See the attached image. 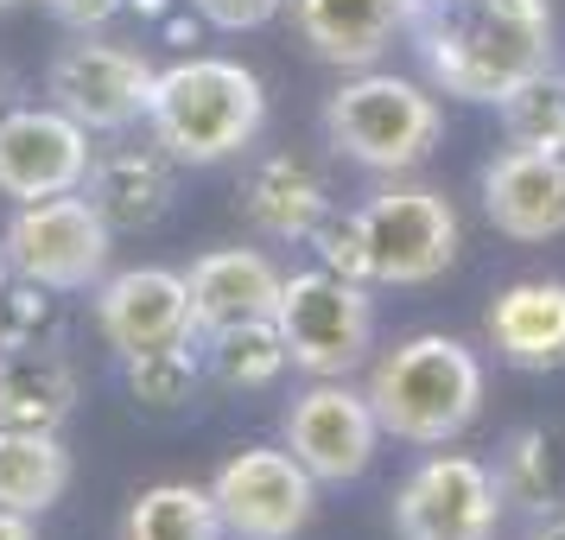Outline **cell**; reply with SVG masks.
Here are the masks:
<instances>
[{
	"label": "cell",
	"instance_id": "obj_1",
	"mask_svg": "<svg viewBox=\"0 0 565 540\" xmlns=\"http://www.w3.org/2000/svg\"><path fill=\"white\" fill-rule=\"evenodd\" d=\"M407 32L426 77L458 103H502L553 71L546 0H407Z\"/></svg>",
	"mask_w": 565,
	"mask_h": 540
},
{
	"label": "cell",
	"instance_id": "obj_2",
	"mask_svg": "<svg viewBox=\"0 0 565 540\" xmlns=\"http://www.w3.org/2000/svg\"><path fill=\"white\" fill-rule=\"evenodd\" d=\"M362 394L382 420V433L407 438V445H451L483 413V362L463 337L419 331L375 362Z\"/></svg>",
	"mask_w": 565,
	"mask_h": 540
},
{
	"label": "cell",
	"instance_id": "obj_3",
	"mask_svg": "<svg viewBox=\"0 0 565 540\" xmlns=\"http://www.w3.org/2000/svg\"><path fill=\"white\" fill-rule=\"evenodd\" d=\"M267 121V89L235 57H184L159 71L147 128L179 166H223Z\"/></svg>",
	"mask_w": 565,
	"mask_h": 540
},
{
	"label": "cell",
	"instance_id": "obj_4",
	"mask_svg": "<svg viewBox=\"0 0 565 540\" xmlns=\"http://www.w3.org/2000/svg\"><path fill=\"white\" fill-rule=\"evenodd\" d=\"M445 115L438 103L407 77L362 71L324 103V134L343 159H356L362 172H413L438 147Z\"/></svg>",
	"mask_w": 565,
	"mask_h": 540
},
{
	"label": "cell",
	"instance_id": "obj_5",
	"mask_svg": "<svg viewBox=\"0 0 565 540\" xmlns=\"http://www.w3.org/2000/svg\"><path fill=\"white\" fill-rule=\"evenodd\" d=\"M274 325H280V337H286L292 369H306L311 382L350 375V369L369 357V343H375V306H369L362 280H343L331 267L286 274Z\"/></svg>",
	"mask_w": 565,
	"mask_h": 540
},
{
	"label": "cell",
	"instance_id": "obj_6",
	"mask_svg": "<svg viewBox=\"0 0 565 540\" xmlns=\"http://www.w3.org/2000/svg\"><path fill=\"white\" fill-rule=\"evenodd\" d=\"M369 286H426L458 261V210L433 184H387L356 210Z\"/></svg>",
	"mask_w": 565,
	"mask_h": 540
},
{
	"label": "cell",
	"instance_id": "obj_7",
	"mask_svg": "<svg viewBox=\"0 0 565 540\" xmlns=\"http://www.w3.org/2000/svg\"><path fill=\"white\" fill-rule=\"evenodd\" d=\"M108 216L89 198L64 191V198H39V204H20L13 223H7V242L0 255L7 267L32 286H52V293H83V286L103 280L108 267Z\"/></svg>",
	"mask_w": 565,
	"mask_h": 540
},
{
	"label": "cell",
	"instance_id": "obj_8",
	"mask_svg": "<svg viewBox=\"0 0 565 540\" xmlns=\"http://www.w3.org/2000/svg\"><path fill=\"white\" fill-rule=\"evenodd\" d=\"M159 71L128 45H108L83 32L77 45H64L45 71V96H52L71 121H83L89 134H128L134 121H147L153 108Z\"/></svg>",
	"mask_w": 565,
	"mask_h": 540
},
{
	"label": "cell",
	"instance_id": "obj_9",
	"mask_svg": "<svg viewBox=\"0 0 565 540\" xmlns=\"http://www.w3.org/2000/svg\"><path fill=\"white\" fill-rule=\"evenodd\" d=\"M210 496H216V515L235 540H292L318 509V477L292 452L242 445L210 477Z\"/></svg>",
	"mask_w": 565,
	"mask_h": 540
},
{
	"label": "cell",
	"instance_id": "obj_10",
	"mask_svg": "<svg viewBox=\"0 0 565 540\" xmlns=\"http://www.w3.org/2000/svg\"><path fill=\"white\" fill-rule=\"evenodd\" d=\"M495 521H502L495 470L470 452L426 458L394 496V534L401 540H495Z\"/></svg>",
	"mask_w": 565,
	"mask_h": 540
},
{
	"label": "cell",
	"instance_id": "obj_11",
	"mask_svg": "<svg viewBox=\"0 0 565 540\" xmlns=\"http://www.w3.org/2000/svg\"><path fill=\"white\" fill-rule=\"evenodd\" d=\"M375 445H382V420L369 407V394H356L343 375L311 382L286 407V452L306 464L318 484H356L375 464Z\"/></svg>",
	"mask_w": 565,
	"mask_h": 540
},
{
	"label": "cell",
	"instance_id": "obj_12",
	"mask_svg": "<svg viewBox=\"0 0 565 540\" xmlns=\"http://www.w3.org/2000/svg\"><path fill=\"white\" fill-rule=\"evenodd\" d=\"M89 179V128L64 108H13L0 121V191L13 204L64 198Z\"/></svg>",
	"mask_w": 565,
	"mask_h": 540
},
{
	"label": "cell",
	"instance_id": "obj_13",
	"mask_svg": "<svg viewBox=\"0 0 565 540\" xmlns=\"http://www.w3.org/2000/svg\"><path fill=\"white\" fill-rule=\"evenodd\" d=\"M96 325H103L115 357L166 350V343H198L191 280L172 274V267H128V274L96 286Z\"/></svg>",
	"mask_w": 565,
	"mask_h": 540
},
{
	"label": "cell",
	"instance_id": "obj_14",
	"mask_svg": "<svg viewBox=\"0 0 565 540\" xmlns=\"http://www.w3.org/2000/svg\"><path fill=\"white\" fill-rule=\"evenodd\" d=\"M483 210L509 242L565 235V153L509 147L483 166Z\"/></svg>",
	"mask_w": 565,
	"mask_h": 540
},
{
	"label": "cell",
	"instance_id": "obj_15",
	"mask_svg": "<svg viewBox=\"0 0 565 540\" xmlns=\"http://www.w3.org/2000/svg\"><path fill=\"white\" fill-rule=\"evenodd\" d=\"M179 159L166 147H108V153L89 159V179H83V198L108 216V230H153L166 223V210L179 198Z\"/></svg>",
	"mask_w": 565,
	"mask_h": 540
},
{
	"label": "cell",
	"instance_id": "obj_16",
	"mask_svg": "<svg viewBox=\"0 0 565 540\" xmlns=\"http://www.w3.org/2000/svg\"><path fill=\"white\" fill-rule=\"evenodd\" d=\"M191 318L198 337L223 331V325H248V318H274L280 311L286 274L260 248H210L191 261Z\"/></svg>",
	"mask_w": 565,
	"mask_h": 540
},
{
	"label": "cell",
	"instance_id": "obj_17",
	"mask_svg": "<svg viewBox=\"0 0 565 540\" xmlns=\"http://www.w3.org/2000/svg\"><path fill=\"white\" fill-rule=\"evenodd\" d=\"M483 331H489V350L509 369H527V375L565 369V280L502 286L483 318Z\"/></svg>",
	"mask_w": 565,
	"mask_h": 540
},
{
	"label": "cell",
	"instance_id": "obj_18",
	"mask_svg": "<svg viewBox=\"0 0 565 540\" xmlns=\"http://www.w3.org/2000/svg\"><path fill=\"white\" fill-rule=\"evenodd\" d=\"M292 27L311 45V57L369 71L407 32V0H292Z\"/></svg>",
	"mask_w": 565,
	"mask_h": 540
},
{
	"label": "cell",
	"instance_id": "obj_19",
	"mask_svg": "<svg viewBox=\"0 0 565 540\" xmlns=\"http://www.w3.org/2000/svg\"><path fill=\"white\" fill-rule=\"evenodd\" d=\"M242 210L274 242H311V230L331 216V191L299 153H267L242 179Z\"/></svg>",
	"mask_w": 565,
	"mask_h": 540
},
{
	"label": "cell",
	"instance_id": "obj_20",
	"mask_svg": "<svg viewBox=\"0 0 565 540\" xmlns=\"http://www.w3.org/2000/svg\"><path fill=\"white\" fill-rule=\"evenodd\" d=\"M77 413V369L52 343H13L0 350V426H39L57 433Z\"/></svg>",
	"mask_w": 565,
	"mask_h": 540
},
{
	"label": "cell",
	"instance_id": "obj_21",
	"mask_svg": "<svg viewBox=\"0 0 565 540\" xmlns=\"http://www.w3.org/2000/svg\"><path fill=\"white\" fill-rule=\"evenodd\" d=\"M495 489L509 509L553 515L565 509V433L559 426H514L495 452Z\"/></svg>",
	"mask_w": 565,
	"mask_h": 540
},
{
	"label": "cell",
	"instance_id": "obj_22",
	"mask_svg": "<svg viewBox=\"0 0 565 540\" xmlns=\"http://www.w3.org/2000/svg\"><path fill=\"white\" fill-rule=\"evenodd\" d=\"M64 489H71L64 438L39 426H0V509L45 515Z\"/></svg>",
	"mask_w": 565,
	"mask_h": 540
},
{
	"label": "cell",
	"instance_id": "obj_23",
	"mask_svg": "<svg viewBox=\"0 0 565 540\" xmlns=\"http://www.w3.org/2000/svg\"><path fill=\"white\" fill-rule=\"evenodd\" d=\"M223 515L204 484H153L134 496L121 540H223Z\"/></svg>",
	"mask_w": 565,
	"mask_h": 540
},
{
	"label": "cell",
	"instance_id": "obj_24",
	"mask_svg": "<svg viewBox=\"0 0 565 540\" xmlns=\"http://www.w3.org/2000/svg\"><path fill=\"white\" fill-rule=\"evenodd\" d=\"M286 337L274 318H248V325H223L204 331V369L223 388H267L286 369Z\"/></svg>",
	"mask_w": 565,
	"mask_h": 540
},
{
	"label": "cell",
	"instance_id": "obj_25",
	"mask_svg": "<svg viewBox=\"0 0 565 540\" xmlns=\"http://www.w3.org/2000/svg\"><path fill=\"white\" fill-rule=\"evenodd\" d=\"M121 375H128V394L140 401V407L172 413V407H184V401L198 394V382H204V357H198L191 343L134 350V357H121Z\"/></svg>",
	"mask_w": 565,
	"mask_h": 540
},
{
	"label": "cell",
	"instance_id": "obj_26",
	"mask_svg": "<svg viewBox=\"0 0 565 540\" xmlns=\"http://www.w3.org/2000/svg\"><path fill=\"white\" fill-rule=\"evenodd\" d=\"M502 128L514 147H540V153H565V77L540 71L527 77L514 96H502Z\"/></svg>",
	"mask_w": 565,
	"mask_h": 540
},
{
	"label": "cell",
	"instance_id": "obj_27",
	"mask_svg": "<svg viewBox=\"0 0 565 540\" xmlns=\"http://www.w3.org/2000/svg\"><path fill=\"white\" fill-rule=\"evenodd\" d=\"M52 331V286H32V280H7L0 293V350H13V343H45Z\"/></svg>",
	"mask_w": 565,
	"mask_h": 540
},
{
	"label": "cell",
	"instance_id": "obj_28",
	"mask_svg": "<svg viewBox=\"0 0 565 540\" xmlns=\"http://www.w3.org/2000/svg\"><path fill=\"white\" fill-rule=\"evenodd\" d=\"M311 248H318V267H331L343 280H362L369 286V255H362V230H356V210L350 216H324L318 230H311Z\"/></svg>",
	"mask_w": 565,
	"mask_h": 540
},
{
	"label": "cell",
	"instance_id": "obj_29",
	"mask_svg": "<svg viewBox=\"0 0 565 540\" xmlns=\"http://www.w3.org/2000/svg\"><path fill=\"white\" fill-rule=\"evenodd\" d=\"M191 7H198L216 32H255L280 13L286 0H191Z\"/></svg>",
	"mask_w": 565,
	"mask_h": 540
},
{
	"label": "cell",
	"instance_id": "obj_30",
	"mask_svg": "<svg viewBox=\"0 0 565 540\" xmlns=\"http://www.w3.org/2000/svg\"><path fill=\"white\" fill-rule=\"evenodd\" d=\"M52 20H64V27H77V32H89V27H108L128 0H39Z\"/></svg>",
	"mask_w": 565,
	"mask_h": 540
},
{
	"label": "cell",
	"instance_id": "obj_31",
	"mask_svg": "<svg viewBox=\"0 0 565 540\" xmlns=\"http://www.w3.org/2000/svg\"><path fill=\"white\" fill-rule=\"evenodd\" d=\"M0 540H39V528H32V515H20V509H0Z\"/></svg>",
	"mask_w": 565,
	"mask_h": 540
},
{
	"label": "cell",
	"instance_id": "obj_32",
	"mask_svg": "<svg viewBox=\"0 0 565 540\" xmlns=\"http://www.w3.org/2000/svg\"><path fill=\"white\" fill-rule=\"evenodd\" d=\"M527 540H565V509L540 515V521H534V534H527Z\"/></svg>",
	"mask_w": 565,
	"mask_h": 540
},
{
	"label": "cell",
	"instance_id": "obj_33",
	"mask_svg": "<svg viewBox=\"0 0 565 540\" xmlns=\"http://www.w3.org/2000/svg\"><path fill=\"white\" fill-rule=\"evenodd\" d=\"M13 108H20V83H13V77H7V71H0V121H7Z\"/></svg>",
	"mask_w": 565,
	"mask_h": 540
},
{
	"label": "cell",
	"instance_id": "obj_34",
	"mask_svg": "<svg viewBox=\"0 0 565 540\" xmlns=\"http://www.w3.org/2000/svg\"><path fill=\"white\" fill-rule=\"evenodd\" d=\"M7 7H13V0H0V13H7Z\"/></svg>",
	"mask_w": 565,
	"mask_h": 540
},
{
	"label": "cell",
	"instance_id": "obj_35",
	"mask_svg": "<svg viewBox=\"0 0 565 540\" xmlns=\"http://www.w3.org/2000/svg\"><path fill=\"white\" fill-rule=\"evenodd\" d=\"M0 293H7V286H0Z\"/></svg>",
	"mask_w": 565,
	"mask_h": 540
}]
</instances>
